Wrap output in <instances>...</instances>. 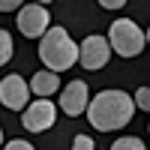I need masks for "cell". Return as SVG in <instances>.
Wrapping results in <instances>:
<instances>
[{"label":"cell","mask_w":150,"mask_h":150,"mask_svg":"<svg viewBox=\"0 0 150 150\" xmlns=\"http://www.w3.org/2000/svg\"><path fill=\"white\" fill-rule=\"evenodd\" d=\"M132 102H135V108L150 111V87H138V90H135V96H132Z\"/></svg>","instance_id":"cell-12"},{"label":"cell","mask_w":150,"mask_h":150,"mask_svg":"<svg viewBox=\"0 0 150 150\" xmlns=\"http://www.w3.org/2000/svg\"><path fill=\"white\" fill-rule=\"evenodd\" d=\"M108 60H111V45H108L105 36H99V33L84 36V42L78 45V63L84 69L96 72V69H102Z\"/></svg>","instance_id":"cell-5"},{"label":"cell","mask_w":150,"mask_h":150,"mask_svg":"<svg viewBox=\"0 0 150 150\" xmlns=\"http://www.w3.org/2000/svg\"><path fill=\"white\" fill-rule=\"evenodd\" d=\"M12 51H15V42H12L9 30H3V27H0V66L12 60Z\"/></svg>","instance_id":"cell-10"},{"label":"cell","mask_w":150,"mask_h":150,"mask_svg":"<svg viewBox=\"0 0 150 150\" xmlns=\"http://www.w3.org/2000/svg\"><path fill=\"white\" fill-rule=\"evenodd\" d=\"M27 99H30V84H24L21 75H6L0 81V105H6L12 111H24L27 108Z\"/></svg>","instance_id":"cell-7"},{"label":"cell","mask_w":150,"mask_h":150,"mask_svg":"<svg viewBox=\"0 0 150 150\" xmlns=\"http://www.w3.org/2000/svg\"><path fill=\"white\" fill-rule=\"evenodd\" d=\"M144 39H147V45H150V27H147V36H144Z\"/></svg>","instance_id":"cell-17"},{"label":"cell","mask_w":150,"mask_h":150,"mask_svg":"<svg viewBox=\"0 0 150 150\" xmlns=\"http://www.w3.org/2000/svg\"><path fill=\"white\" fill-rule=\"evenodd\" d=\"M39 60L54 75L63 69H72V63H78V45L72 42L66 27H48V33L39 39Z\"/></svg>","instance_id":"cell-2"},{"label":"cell","mask_w":150,"mask_h":150,"mask_svg":"<svg viewBox=\"0 0 150 150\" xmlns=\"http://www.w3.org/2000/svg\"><path fill=\"white\" fill-rule=\"evenodd\" d=\"M111 150H144V141L141 138H132V135H123L111 144Z\"/></svg>","instance_id":"cell-11"},{"label":"cell","mask_w":150,"mask_h":150,"mask_svg":"<svg viewBox=\"0 0 150 150\" xmlns=\"http://www.w3.org/2000/svg\"><path fill=\"white\" fill-rule=\"evenodd\" d=\"M87 120L96 132H117L135 114V102L126 90H99L87 102Z\"/></svg>","instance_id":"cell-1"},{"label":"cell","mask_w":150,"mask_h":150,"mask_svg":"<svg viewBox=\"0 0 150 150\" xmlns=\"http://www.w3.org/2000/svg\"><path fill=\"white\" fill-rule=\"evenodd\" d=\"M108 45H111V51H117L120 57H138L144 51V30L135 24L132 18H117V21H111V27H108Z\"/></svg>","instance_id":"cell-3"},{"label":"cell","mask_w":150,"mask_h":150,"mask_svg":"<svg viewBox=\"0 0 150 150\" xmlns=\"http://www.w3.org/2000/svg\"><path fill=\"white\" fill-rule=\"evenodd\" d=\"M87 102H90V90H87V81H69L63 90H60V111L69 117H78L87 111Z\"/></svg>","instance_id":"cell-8"},{"label":"cell","mask_w":150,"mask_h":150,"mask_svg":"<svg viewBox=\"0 0 150 150\" xmlns=\"http://www.w3.org/2000/svg\"><path fill=\"white\" fill-rule=\"evenodd\" d=\"M60 90V78L54 72H48V69H42V72H36L33 78H30V93H36L39 99H48L51 93H57Z\"/></svg>","instance_id":"cell-9"},{"label":"cell","mask_w":150,"mask_h":150,"mask_svg":"<svg viewBox=\"0 0 150 150\" xmlns=\"http://www.w3.org/2000/svg\"><path fill=\"white\" fill-rule=\"evenodd\" d=\"M126 0H102V9H123Z\"/></svg>","instance_id":"cell-16"},{"label":"cell","mask_w":150,"mask_h":150,"mask_svg":"<svg viewBox=\"0 0 150 150\" xmlns=\"http://www.w3.org/2000/svg\"><path fill=\"white\" fill-rule=\"evenodd\" d=\"M3 150H36L30 141H24V138H15V141H6V147Z\"/></svg>","instance_id":"cell-14"},{"label":"cell","mask_w":150,"mask_h":150,"mask_svg":"<svg viewBox=\"0 0 150 150\" xmlns=\"http://www.w3.org/2000/svg\"><path fill=\"white\" fill-rule=\"evenodd\" d=\"M54 120H57V105L51 102V99H36L33 105L24 108L21 126L27 132H45V129L54 126Z\"/></svg>","instance_id":"cell-6"},{"label":"cell","mask_w":150,"mask_h":150,"mask_svg":"<svg viewBox=\"0 0 150 150\" xmlns=\"http://www.w3.org/2000/svg\"><path fill=\"white\" fill-rule=\"evenodd\" d=\"M72 150H96V144H93V138H87V135H75Z\"/></svg>","instance_id":"cell-13"},{"label":"cell","mask_w":150,"mask_h":150,"mask_svg":"<svg viewBox=\"0 0 150 150\" xmlns=\"http://www.w3.org/2000/svg\"><path fill=\"white\" fill-rule=\"evenodd\" d=\"M0 144H3V126H0Z\"/></svg>","instance_id":"cell-18"},{"label":"cell","mask_w":150,"mask_h":150,"mask_svg":"<svg viewBox=\"0 0 150 150\" xmlns=\"http://www.w3.org/2000/svg\"><path fill=\"white\" fill-rule=\"evenodd\" d=\"M15 9H21L18 0H0V12H15Z\"/></svg>","instance_id":"cell-15"},{"label":"cell","mask_w":150,"mask_h":150,"mask_svg":"<svg viewBox=\"0 0 150 150\" xmlns=\"http://www.w3.org/2000/svg\"><path fill=\"white\" fill-rule=\"evenodd\" d=\"M48 18H51V12H48V6L42 3H27L18 9V30L27 36V39H42V36L48 33Z\"/></svg>","instance_id":"cell-4"}]
</instances>
